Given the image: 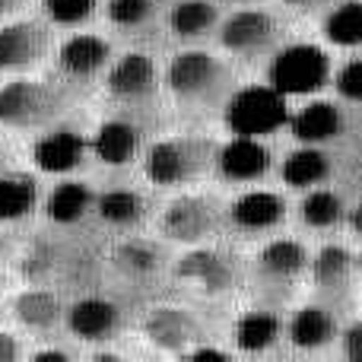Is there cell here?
<instances>
[{
	"instance_id": "74e56055",
	"label": "cell",
	"mask_w": 362,
	"mask_h": 362,
	"mask_svg": "<svg viewBox=\"0 0 362 362\" xmlns=\"http://www.w3.org/2000/svg\"><path fill=\"white\" fill-rule=\"evenodd\" d=\"M29 356L38 359V362H64V359H70V350H61V346H42V350H32Z\"/></svg>"
},
{
	"instance_id": "60d3db41",
	"label": "cell",
	"mask_w": 362,
	"mask_h": 362,
	"mask_svg": "<svg viewBox=\"0 0 362 362\" xmlns=\"http://www.w3.org/2000/svg\"><path fill=\"white\" fill-rule=\"evenodd\" d=\"M10 169V150L4 146V140H0V172Z\"/></svg>"
},
{
	"instance_id": "d6986e66",
	"label": "cell",
	"mask_w": 362,
	"mask_h": 362,
	"mask_svg": "<svg viewBox=\"0 0 362 362\" xmlns=\"http://www.w3.org/2000/svg\"><path fill=\"white\" fill-rule=\"evenodd\" d=\"M283 337L296 346V350H325L334 340L340 337V315L331 312L321 302H308V305H299L289 321L283 325Z\"/></svg>"
},
{
	"instance_id": "2e32d148",
	"label": "cell",
	"mask_w": 362,
	"mask_h": 362,
	"mask_svg": "<svg viewBox=\"0 0 362 362\" xmlns=\"http://www.w3.org/2000/svg\"><path fill=\"white\" fill-rule=\"evenodd\" d=\"M112 42L95 32H74L57 48V74L70 83H93L112 64Z\"/></svg>"
},
{
	"instance_id": "8992f818",
	"label": "cell",
	"mask_w": 362,
	"mask_h": 362,
	"mask_svg": "<svg viewBox=\"0 0 362 362\" xmlns=\"http://www.w3.org/2000/svg\"><path fill=\"white\" fill-rule=\"evenodd\" d=\"M175 280L181 286L194 289L200 296H229L248 280V267L242 264V257L229 248L219 245H191L185 255L175 261Z\"/></svg>"
},
{
	"instance_id": "4316f807",
	"label": "cell",
	"mask_w": 362,
	"mask_h": 362,
	"mask_svg": "<svg viewBox=\"0 0 362 362\" xmlns=\"http://www.w3.org/2000/svg\"><path fill=\"white\" fill-rule=\"evenodd\" d=\"M169 32L181 42H200L219 29V10L210 0H178L165 16Z\"/></svg>"
},
{
	"instance_id": "f1b7e54d",
	"label": "cell",
	"mask_w": 362,
	"mask_h": 362,
	"mask_svg": "<svg viewBox=\"0 0 362 362\" xmlns=\"http://www.w3.org/2000/svg\"><path fill=\"white\" fill-rule=\"evenodd\" d=\"M38 206V181L25 172H0V223H19Z\"/></svg>"
},
{
	"instance_id": "9c48e42d",
	"label": "cell",
	"mask_w": 362,
	"mask_h": 362,
	"mask_svg": "<svg viewBox=\"0 0 362 362\" xmlns=\"http://www.w3.org/2000/svg\"><path fill=\"white\" fill-rule=\"evenodd\" d=\"M226 127L232 134H245V137H264V134L280 131L289 121L286 112V95L274 89L270 83L261 86H235L232 95L223 105Z\"/></svg>"
},
{
	"instance_id": "30bf717a",
	"label": "cell",
	"mask_w": 362,
	"mask_h": 362,
	"mask_svg": "<svg viewBox=\"0 0 362 362\" xmlns=\"http://www.w3.org/2000/svg\"><path fill=\"white\" fill-rule=\"evenodd\" d=\"M219 45L226 54L257 61V57H274V51L283 45V25L267 10H235L219 23Z\"/></svg>"
},
{
	"instance_id": "484cf974",
	"label": "cell",
	"mask_w": 362,
	"mask_h": 362,
	"mask_svg": "<svg viewBox=\"0 0 362 362\" xmlns=\"http://www.w3.org/2000/svg\"><path fill=\"white\" fill-rule=\"evenodd\" d=\"M95 213L112 229H137L150 213V204L134 187H108V191L95 194Z\"/></svg>"
},
{
	"instance_id": "e575fe53",
	"label": "cell",
	"mask_w": 362,
	"mask_h": 362,
	"mask_svg": "<svg viewBox=\"0 0 362 362\" xmlns=\"http://www.w3.org/2000/svg\"><path fill=\"white\" fill-rule=\"evenodd\" d=\"M340 353L353 362H362V318L350 321V325L340 331Z\"/></svg>"
},
{
	"instance_id": "ab89813d",
	"label": "cell",
	"mask_w": 362,
	"mask_h": 362,
	"mask_svg": "<svg viewBox=\"0 0 362 362\" xmlns=\"http://www.w3.org/2000/svg\"><path fill=\"white\" fill-rule=\"evenodd\" d=\"M25 4H29V0H0V19H6V16H13V13H19Z\"/></svg>"
},
{
	"instance_id": "d4e9b609",
	"label": "cell",
	"mask_w": 362,
	"mask_h": 362,
	"mask_svg": "<svg viewBox=\"0 0 362 362\" xmlns=\"http://www.w3.org/2000/svg\"><path fill=\"white\" fill-rule=\"evenodd\" d=\"M331 175H334V159L321 146L312 144H302L280 165V181L286 187H293V191H308V187L327 185Z\"/></svg>"
},
{
	"instance_id": "ffe728a7",
	"label": "cell",
	"mask_w": 362,
	"mask_h": 362,
	"mask_svg": "<svg viewBox=\"0 0 362 362\" xmlns=\"http://www.w3.org/2000/svg\"><path fill=\"white\" fill-rule=\"evenodd\" d=\"M89 150L99 163L105 165H131L134 159L140 156L144 150V134L134 121H124V118H108L95 127L93 140H89Z\"/></svg>"
},
{
	"instance_id": "5b68a950",
	"label": "cell",
	"mask_w": 362,
	"mask_h": 362,
	"mask_svg": "<svg viewBox=\"0 0 362 362\" xmlns=\"http://www.w3.org/2000/svg\"><path fill=\"white\" fill-rule=\"evenodd\" d=\"M226 229V204L216 194L181 191L163 206L159 216V235L172 245L191 248V245L213 242Z\"/></svg>"
},
{
	"instance_id": "5bb4252c",
	"label": "cell",
	"mask_w": 362,
	"mask_h": 362,
	"mask_svg": "<svg viewBox=\"0 0 362 362\" xmlns=\"http://www.w3.org/2000/svg\"><path fill=\"white\" fill-rule=\"evenodd\" d=\"M140 334H144L156 350L175 353V356H185L191 346H197L200 340H206L204 325L181 305L150 308V312L144 315V321H140Z\"/></svg>"
},
{
	"instance_id": "cb8c5ba5",
	"label": "cell",
	"mask_w": 362,
	"mask_h": 362,
	"mask_svg": "<svg viewBox=\"0 0 362 362\" xmlns=\"http://www.w3.org/2000/svg\"><path fill=\"white\" fill-rule=\"evenodd\" d=\"M95 210V191L89 181L64 178L45 197V216L54 226H76Z\"/></svg>"
},
{
	"instance_id": "44dd1931",
	"label": "cell",
	"mask_w": 362,
	"mask_h": 362,
	"mask_svg": "<svg viewBox=\"0 0 362 362\" xmlns=\"http://www.w3.org/2000/svg\"><path fill=\"white\" fill-rule=\"evenodd\" d=\"M289 131L299 144H331L344 134V112H340L334 102L327 99H308L305 105H299L293 115H289Z\"/></svg>"
},
{
	"instance_id": "ee69618b",
	"label": "cell",
	"mask_w": 362,
	"mask_h": 362,
	"mask_svg": "<svg viewBox=\"0 0 362 362\" xmlns=\"http://www.w3.org/2000/svg\"><path fill=\"white\" fill-rule=\"evenodd\" d=\"M0 312H4V308H0Z\"/></svg>"
},
{
	"instance_id": "4fadbf2b",
	"label": "cell",
	"mask_w": 362,
	"mask_h": 362,
	"mask_svg": "<svg viewBox=\"0 0 362 362\" xmlns=\"http://www.w3.org/2000/svg\"><path fill=\"white\" fill-rule=\"evenodd\" d=\"M105 93L121 105H146L159 93V67L144 51L115 57L105 70Z\"/></svg>"
},
{
	"instance_id": "8fae6325",
	"label": "cell",
	"mask_w": 362,
	"mask_h": 362,
	"mask_svg": "<svg viewBox=\"0 0 362 362\" xmlns=\"http://www.w3.org/2000/svg\"><path fill=\"white\" fill-rule=\"evenodd\" d=\"M286 216H289L286 197L280 191H270V187H248L235 200L226 204V226L248 238L276 232L286 223Z\"/></svg>"
},
{
	"instance_id": "6da1fadb",
	"label": "cell",
	"mask_w": 362,
	"mask_h": 362,
	"mask_svg": "<svg viewBox=\"0 0 362 362\" xmlns=\"http://www.w3.org/2000/svg\"><path fill=\"white\" fill-rule=\"evenodd\" d=\"M165 86H169L172 99L187 112H213V108H223L232 95L235 76L223 57L204 48H187L169 61Z\"/></svg>"
},
{
	"instance_id": "d6a6232c",
	"label": "cell",
	"mask_w": 362,
	"mask_h": 362,
	"mask_svg": "<svg viewBox=\"0 0 362 362\" xmlns=\"http://www.w3.org/2000/svg\"><path fill=\"white\" fill-rule=\"evenodd\" d=\"M99 10V0H42V13L51 25L61 29H80Z\"/></svg>"
},
{
	"instance_id": "e0dca14e",
	"label": "cell",
	"mask_w": 362,
	"mask_h": 362,
	"mask_svg": "<svg viewBox=\"0 0 362 362\" xmlns=\"http://www.w3.org/2000/svg\"><path fill=\"white\" fill-rule=\"evenodd\" d=\"M270 146L261 137L232 134V140L219 144L216 150V175L229 185H255L270 172Z\"/></svg>"
},
{
	"instance_id": "8d00e7d4",
	"label": "cell",
	"mask_w": 362,
	"mask_h": 362,
	"mask_svg": "<svg viewBox=\"0 0 362 362\" xmlns=\"http://www.w3.org/2000/svg\"><path fill=\"white\" fill-rule=\"evenodd\" d=\"M283 4L299 10V13H321V10H331L337 0H283Z\"/></svg>"
},
{
	"instance_id": "277c9868",
	"label": "cell",
	"mask_w": 362,
	"mask_h": 362,
	"mask_svg": "<svg viewBox=\"0 0 362 362\" xmlns=\"http://www.w3.org/2000/svg\"><path fill=\"white\" fill-rule=\"evenodd\" d=\"M216 150L210 137H165L144 153V172L156 187H187L216 169Z\"/></svg>"
},
{
	"instance_id": "ba28073f",
	"label": "cell",
	"mask_w": 362,
	"mask_h": 362,
	"mask_svg": "<svg viewBox=\"0 0 362 362\" xmlns=\"http://www.w3.org/2000/svg\"><path fill=\"white\" fill-rule=\"evenodd\" d=\"M308 280L315 289V302L327 305L331 312H353L359 296V267L356 255L344 245H321L308 264Z\"/></svg>"
},
{
	"instance_id": "f546056e",
	"label": "cell",
	"mask_w": 362,
	"mask_h": 362,
	"mask_svg": "<svg viewBox=\"0 0 362 362\" xmlns=\"http://www.w3.org/2000/svg\"><path fill=\"white\" fill-rule=\"evenodd\" d=\"M112 264L124 276H131V280H150V276H156L159 270H163L165 255H163V248L153 245V242L127 238V242H121L118 248H115Z\"/></svg>"
},
{
	"instance_id": "f35d334b",
	"label": "cell",
	"mask_w": 362,
	"mask_h": 362,
	"mask_svg": "<svg viewBox=\"0 0 362 362\" xmlns=\"http://www.w3.org/2000/svg\"><path fill=\"white\" fill-rule=\"evenodd\" d=\"M346 226H350V232L362 242V204L353 206V210H346Z\"/></svg>"
},
{
	"instance_id": "d590c367",
	"label": "cell",
	"mask_w": 362,
	"mask_h": 362,
	"mask_svg": "<svg viewBox=\"0 0 362 362\" xmlns=\"http://www.w3.org/2000/svg\"><path fill=\"white\" fill-rule=\"evenodd\" d=\"M23 356H25L23 340H19L13 331H0V362H16Z\"/></svg>"
},
{
	"instance_id": "1f68e13d",
	"label": "cell",
	"mask_w": 362,
	"mask_h": 362,
	"mask_svg": "<svg viewBox=\"0 0 362 362\" xmlns=\"http://www.w3.org/2000/svg\"><path fill=\"white\" fill-rule=\"evenodd\" d=\"M159 13V0H108L105 4V16L115 29L124 32H137L156 19Z\"/></svg>"
},
{
	"instance_id": "52a82bcc",
	"label": "cell",
	"mask_w": 362,
	"mask_h": 362,
	"mask_svg": "<svg viewBox=\"0 0 362 362\" xmlns=\"http://www.w3.org/2000/svg\"><path fill=\"white\" fill-rule=\"evenodd\" d=\"M331 74L334 67L325 48L296 42V45H280L274 51L267 67V83L289 99V95H312L318 89H325L331 83Z\"/></svg>"
},
{
	"instance_id": "9a60e30c",
	"label": "cell",
	"mask_w": 362,
	"mask_h": 362,
	"mask_svg": "<svg viewBox=\"0 0 362 362\" xmlns=\"http://www.w3.org/2000/svg\"><path fill=\"white\" fill-rule=\"evenodd\" d=\"M89 153L93 150L83 131L67 124H51L32 144V163L38 172H48V175H70L86 163Z\"/></svg>"
},
{
	"instance_id": "7402d4cb",
	"label": "cell",
	"mask_w": 362,
	"mask_h": 362,
	"mask_svg": "<svg viewBox=\"0 0 362 362\" xmlns=\"http://www.w3.org/2000/svg\"><path fill=\"white\" fill-rule=\"evenodd\" d=\"M280 337H283V318L270 305L248 308L232 325V344H235L238 353H248V356L267 353L270 346L280 344Z\"/></svg>"
},
{
	"instance_id": "7bdbcfd3",
	"label": "cell",
	"mask_w": 362,
	"mask_h": 362,
	"mask_svg": "<svg viewBox=\"0 0 362 362\" xmlns=\"http://www.w3.org/2000/svg\"><path fill=\"white\" fill-rule=\"evenodd\" d=\"M0 248H4V235H0Z\"/></svg>"
},
{
	"instance_id": "83f0119b",
	"label": "cell",
	"mask_w": 362,
	"mask_h": 362,
	"mask_svg": "<svg viewBox=\"0 0 362 362\" xmlns=\"http://www.w3.org/2000/svg\"><path fill=\"white\" fill-rule=\"evenodd\" d=\"M299 219L305 229L312 232H327V229H337L340 223L346 219V206L344 197H340L334 187L318 185V187H308L299 200Z\"/></svg>"
},
{
	"instance_id": "3957f363",
	"label": "cell",
	"mask_w": 362,
	"mask_h": 362,
	"mask_svg": "<svg viewBox=\"0 0 362 362\" xmlns=\"http://www.w3.org/2000/svg\"><path fill=\"white\" fill-rule=\"evenodd\" d=\"M74 95L61 83L16 76L0 86V127L6 131H45L57 124L70 108Z\"/></svg>"
},
{
	"instance_id": "7a4b0ae2",
	"label": "cell",
	"mask_w": 362,
	"mask_h": 362,
	"mask_svg": "<svg viewBox=\"0 0 362 362\" xmlns=\"http://www.w3.org/2000/svg\"><path fill=\"white\" fill-rule=\"evenodd\" d=\"M308 264H312V255H308V248L299 238L276 235V238H267L255 251L248 267V280L255 286V293L264 299V305L280 308L308 280Z\"/></svg>"
},
{
	"instance_id": "4dcf8cb0",
	"label": "cell",
	"mask_w": 362,
	"mask_h": 362,
	"mask_svg": "<svg viewBox=\"0 0 362 362\" xmlns=\"http://www.w3.org/2000/svg\"><path fill=\"white\" fill-rule=\"evenodd\" d=\"M325 38L337 48L362 45V0H337L325 16Z\"/></svg>"
},
{
	"instance_id": "b9f144b4",
	"label": "cell",
	"mask_w": 362,
	"mask_h": 362,
	"mask_svg": "<svg viewBox=\"0 0 362 362\" xmlns=\"http://www.w3.org/2000/svg\"><path fill=\"white\" fill-rule=\"evenodd\" d=\"M356 267H359V286H362V251H359V257H356Z\"/></svg>"
},
{
	"instance_id": "ac0fdd59",
	"label": "cell",
	"mask_w": 362,
	"mask_h": 362,
	"mask_svg": "<svg viewBox=\"0 0 362 362\" xmlns=\"http://www.w3.org/2000/svg\"><path fill=\"white\" fill-rule=\"evenodd\" d=\"M121 321H124V315H121V308L112 299L86 296V299H76L67 308L64 325L83 344H108V340L118 337Z\"/></svg>"
},
{
	"instance_id": "836d02e7",
	"label": "cell",
	"mask_w": 362,
	"mask_h": 362,
	"mask_svg": "<svg viewBox=\"0 0 362 362\" xmlns=\"http://www.w3.org/2000/svg\"><path fill=\"white\" fill-rule=\"evenodd\" d=\"M331 83L337 89L340 99L346 102H362V57H350L331 74Z\"/></svg>"
},
{
	"instance_id": "7c38bea8",
	"label": "cell",
	"mask_w": 362,
	"mask_h": 362,
	"mask_svg": "<svg viewBox=\"0 0 362 362\" xmlns=\"http://www.w3.org/2000/svg\"><path fill=\"white\" fill-rule=\"evenodd\" d=\"M51 51L48 19H13L0 25V74H25Z\"/></svg>"
},
{
	"instance_id": "603a6c76",
	"label": "cell",
	"mask_w": 362,
	"mask_h": 362,
	"mask_svg": "<svg viewBox=\"0 0 362 362\" xmlns=\"http://www.w3.org/2000/svg\"><path fill=\"white\" fill-rule=\"evenodd\" d=\"M10 312L19 321V327H25L29 334H51L67 318L64 302L51 289H23L13 296Z\"/></svg>"
}]
</instances>
